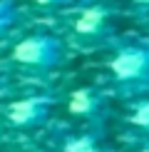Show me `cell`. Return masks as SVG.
I'll use <instances>...</instances> for the list:
<instances>
[{
    "mask_svg": "<svg viewBox=\"0 0 149 152\" xmlns=\"http://www.w3.org/2000/svg\"><path fill=\"white\" fill-rule=\"evenodd\" d=\"M109 75L127 92L149 90V50L142 45H129L114 53L109 60Z\"/></svg>",
    "mask_w": 149,
    "mask_h": 152,
    "instance_id": "1",
    "label": "cell"
},
{
    "mask_svg": "<svg viewBox=\"0 0 149 152\" xmlns=\"http://www.w3.org/2000/svg\"><path fill=\"white\" fill-rule=\"evenodd\" d=\"M12 62L35 70H50L62 62V42L52 35H27L12 48Z\"/></svg>",
    "mask_w": 149,
    "mask_h": 152,
    "instance_id": "2",
    "label": "cell"
},
{
    "mask_svg": "<svg viewBox=\"0 0 149 152\" xmlns=\"http://www.w3.org/2000/svg\"><path fill=\"white\" fill-rule=\"evenodd\" d=\"M52 112V97L47 95H27L5 107V122L12 130H35L47 122Z\"/></svg>",
    "mask_w": 149,
    "mask_h": 152,
    "instance_id": "3",
    "label": "cell"
},
{
    "mask_svg": "<svg viewBox=\"0 0 149 152\" xmlns=\"http://www.w3.org/2000/svg\"><path fill=\"white\" fill-rule=\"evenodd\" d=\"M109 15H112V10H109V5H104V3L85 5V8L74 15L72 30L80 37H99L109 28Z\"/></svg>",
    "mask_w": 149,
    "mask_h": 152,
    "instance_id": "4",
    "label": "cell"
},
{
    "mask_svg": "<svg viewBox=\"0 0 149 152\" xmlns=\"http://www.w3.org/2000/svg\"><path fill=\"white\" fill-rule=\"evenodd\" d=\"M102 107H104V97L95 87H80V90H74L67 97V110L77 120H87V122L90 120H97L99 112H102Z\"/></svg>",
    "mask_w": 149,
    "mask_h": 152,
    "instance_id": "5",
    "label": "cell"
},
{
    "mask_svg": "<svg viewBox=\"0 0 149 152\" xmlns=\"http://www.w3.org/2000/svg\"><path fill=\"white\" fill-rule=\"evenodd\" d=\"M60 152H107L102 142V135L97 130L87 127V130H77L70 132L60 140Z\"/></svg>",
    "mask_w": 149,
    "mask_h": 152,
    "instance_id": "6",
    "label": "cell"
},
{
    "mask_svg": "<svg viewBox=\"0 0 149 152\" xmlns=\"http://www.w3.org/2000/svg\"><path fill=\"white\" fill-rule=\"evenodd\" d=\"M127 125L132 127V132L137 135H142V140H149V97L139 100V102H134L129 107L127 112Z\"/></svg>",
    "mask_w": 149,
    "mask_h": 152,
    "instance_id": "7",
    "label": "cell"
},
{
    "mask_svg": "<svg viewBox=\"0 0 149 152\" xmlns=\"http://www.w3.org/2000/svg\"><path fill=\"white\" fill-rule=\"evenodd\" d=\"M15 18H17L15 5H12L10 0H0V33H3V30H8L10 25L15 23Z\"/></svg>",
    "mask_w": 149,
    "mask_h": 152,
    "instance_id": "8",
    "label": "cell"
},
{
    "mask_svg": "<svg viewBox=\"0 0 149 152\" xmlns=\"http://www.w3.org/2000/svg\"><path fill=\"white\" fill-rule=\"evenodd\" d=\"M35 5H40V8H55V5H62L67 3V0H33Z\"/></svg>",
    "mask_w": 149,
    "mask_h": 152,
    "instance_id": "9",
    "label": "cell"
},
{
    "mask_svg": "<svg viewBox=\"0 0 149 152\" xmlns=\"http://www.w3.org/2000/svg\"><path fill=\"white\" fill-rule=\"evenodd\" d=\"M20 152H52V150H45V147H27V150H20Z\"/></svg>",
    "mask_w": 149,
    "mask_h": 152,
    "instance_id": "10",
    "label": "cell"
},
{
    "mask_svg": "<svg viewBox=\"0 0 149 152\" xmlns=\"http://www.w3.org/2000/svg\"><path fill=\"white\" fill-rule=\"evenodd\" d=\"M137 152H149V140H147L144 145H142V147H139V150H137Z\"/></svg>",
    "mask_w": 149,
    "mask_h": 152,
    "instance_id": "11",
    "label": "cell"
},
{
    "mask_svg": "<svg viewBox=\"0 0 149 152\" xmlns=\"http://www.w3.org/2000/svg\"><path fill=\"white\" fill-rule=\"evenodd\" d=\"M137 5H144V8H149V0H134Z\"/></svg>",
    "mask_w": 149,
    "mask_h": 152,
    "instance_id": "12",
    "label": "cell"
},
{
    "mask_svg": "<svg viewBox=\"0 0 149 152\" xmlns=\"http://www.w3.org/2000/svg\"><path fill=\"white\" fill-rule=\"evenodd\" d=\"M0 87H3V80H0Z\"/></svg>",
    "mask_w": 149,
    "mask_h": 152,
    "instance_id": "13",
    "label": "cell"
}]
</instances>
